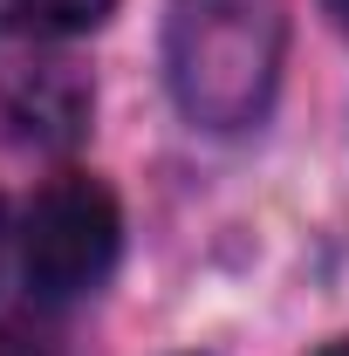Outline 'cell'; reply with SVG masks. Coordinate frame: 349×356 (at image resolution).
I'll return each instance as SVG.
<instances>
[{"instance_id": "6da1fadb", "label": "cell", "mask_w": 349, "mask_h": 356, "mask_svg": "<svg viewBox=\"0 0 349 356\" xmlns=\"http://www.w3.org/2000/svg\"><path fill=\"white\" fill-rule=\"evenodd\" d=\"M281 7L274 0H172L165 83L192 131H247L274 103Z\"/></svg>"}, {"instance_id": "7a4b0ae2", "label": "cell", "mask_w": 349, "mask_h": 356, "mask_svg": "<svg viewBox=\"0 0 349 356\" xmlns=\"http://www.w3.org/2000/svg\"><path fill=\"white\" fill-rule=\"evenodd\" d=\"M117 247H124L117 192L89 172H69L55 185H42L28 220H21V274L48 302L103 288V274L117 267Z\"/></svg>"}, {"instance_id": "3957f363", "label": "cell", "mask_w": 349, "mask_h": 356, "mask_svg": "<svg viewBox=\"0 0 349 356\" xmlns=\"http://www.w3.org/2000/svg\"><path fill=\"white\" fill-rule=\"evenodd\" d=\"M14 14L35 28V35H96L110 14H117V0H14Z\"/></svg>"}, {"instance_id": "277c9868", "label": "cell", "mask_w": 349, "mask_h": 356, "mask_svg": "<svg viewBox=\"0 0 349 356\" xmlns=\"http://www.w3.org/2000/svg\"><path fill=\"white\" fill-rule=\"evenodd\" d=\"M315 356H349V343H329V350H315Z\"/></svg>"}, {"instance_id": "5b68a950", "label": "cell", "mask_w": 349, "mask_h": 356, "mask_svg": "<svg viewBox=\"0 0 349 356\" xmlns=\"http://www.w3.org/2000/svg\"><path fill=\"white\" fill-rule=\"evenodd\" d=\"M329 7H336V14H343V28H349V0H329Z\"/></svg>"}]
</instances>
